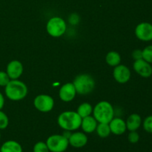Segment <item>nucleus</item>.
<instances>
[{
	"instance_id": "31",
	"label": "nucleus",
	"mask_w": 152,
	"mask_h": 152,
	"mask_svg": "<svg viewBox=\"0 0 152 152\" xmlns=\"http://www.w3.org/2000/svg\"><path fill=\"white\" fill-rule=\"evenodd\" d=\"M0 152H1V151H0Z\"/></svg>"
},
{
	"instance_id": "16",
	"label": "nucleus",
	"mask_w": 152,
	"mask_h": 152,
	"mask_svg": "<svg viewBox=\"0 0 152 152\" xmlns=\"http://www.w3.org/2000/svg\"><path fill=\"white\" fill-rule=\"evenodd\" d=\"M142 118L138 114H132L129 116L126 121V128L129 132L137 131L142 125Z\"/></svg>"
},
{
	"instance_id": "25",
	"label": "nucleus",
	"mask_w": 152,
	"mask_h": 152,
	"mask_svg": "<svg viewBox=\"0 0 152 152\" xmlns=\"http://www.w3.org/2000/svg\"><path fill=\"white\" fill-rule=\"evenodd\" d=\"M10 81V79L6 71H0V86L5 87L7 83Z\"/></svg>"
},
{
	"instance_id": "14",
	"label": "nucleus",
	"mask_w": 152,
	"mask_h": 152,
	"mask_svg": "<svg viewBox=\"0 0 152 152\" xmlns=\"http://www.w3.org/2000/svg\"><path fill=\"white\" fill-rule=\"evenodd\" d=\"M111 132L115 135H122L126 132V123L124 120L119 117L113 118L109 123Z\"/></svg>"
},
{
	"instance_id": "30",
	"label": "nucleus",
	"mask_w": 152,
	"mask_h": 152,
	"mask_svg": "<svg viewBox=\"0 0 152 152\" xmlns=\"http://www.w3.org/2000/svg\"><path fill=\"white\" fill-rule=\"evenodd\" d=\"M0 139H1V133H0Z\"/></svg>"
},
{
	"instance_id": "19",
	"label": "nucleus",
	"mask_w": 152,
	"mask_h": 152,
	"mask_svg": "<svg viewBox=\"0 0 152 152\" xmlns=\"http://www.w3.org/2000/svg\"><path fill=\"white\" fill-rule=\"evenodd\" d=\"M77 113L83 119L84 117H88V116H90L93 113V107L90 103L83 102L79 105Z\"/></svg>"
},
{
	"instance_id": "6",
	"label": "nucleus",
	"mask_w": 152,
	"mask_h": 152,
	"mask_svg": "<svg viewBox=\"0 0 152 152\" xmlns=\"http://www.w3.org/2000/svg\"><path fill=\"white\" fill-rule=\"evenodd\" d=\"M46 144L50 152H64L68 148L69 142L63 134H53L48 138Z\"/></svg>"
},
{
	"instance_id": "10",
	"label": "nucleus",
	"mask_w": 152,
	"mask_h": 152,
	"mask_svg": "<svg viewBox=\"0 0 152 152\" xmlns=\"http://www.w3.org/2000/svg\"><path fill=\"white\" fill-rule=\"evenodd\" d=\"M131 71L127 66L124 65H118L114 67L113 71V76L116 81L120 84H125L128 83L131 79Z\"/></svg>"
},
{
	"instance_id": "28",
	"label": "nucleus",
	"mask_w": 152,
	"mask_h": 152,
	"mask_svg": "<svg viewBox=\"0 0 152 152\" xmlns=\"http://www.w3.org/2000/svg\"><path fill=\"white\" fill-rule=\"evenodd\" d=\"M79 21H80V17L76 13H73L69 17V22L70 23L72 24V25H77L78 24Z\"/></svg>"
},
{
	"instance_id": "11",
	"label": "nucleus",
	"mask_w": 152,
	"mask_h": 152,
	"mask_svg": "<svg viewBox=\"0 0 152 152\" xmlns=\"http://www.w3.org/2000/svg\"><path fill=\"white\" fill-rule=\"evenodd\" d=\"M23 65L18 60H12L7 64L6 68V73L10 80H19L23 74Z\"/></svg>"
},
{
	"instance_id": "18",
	"label": "nucleus",
	"mask_w": 152,
	"mask_h": 152,
	"mask_svg": "<svg viewBox=\"0 0 152 152\" xmlns=\"http://www.w3.org/2000/svg\"><path fill=\"white\" fill-rule=\"evenodd\" d=\"M105 62L109 66L116 67L121 62V56L117 51H110L106 54Z\"/></svg>"
},
{
	"instance_id": "24",
	"label": "nucleus",
	"mask_w": 152,
	"mask_h": 152,
	"mask_svg": "<svg viewBox=\"0 0 152 152\" xmlns=\"http://www.w3.org/2000/svg\"><path fill=\"white\" fill-rule=\"evenodd\" d=\"M144 130L148 133L152 134V115L145 117L142 123Z\"/></svg>"
},
{
	"instance_id": "8",
	"label": "nucleus",
	"mask_w": 152,
	"mask_h": 152,
	"mask_svg": "<svg viewBox=\"0 0 152 152\" xmlns=\"http://www.w3.org/2000/svg\"><path fill=\"white\" fill-rule=\"evenodd\" d=\"M135 36L138 39L142 42H150L152 40V24L143 22L138 24L135 28Z\"/></svg>"
},
{
	"instance_id": "5",
	"label": "nucleus",
	"mask_w": 152,
	"mask_h": 152,
	"mask_svg": "<svg viewBox=\"0 0 152 152\" xmlns=\"http://www.w3.org/2000/svg\"><path fill=\"white\" fill-rule=\"evenodd\" d=\"M67 29L66 22L62 17L53 16L50 18L46 25V31L52 37H60L65 33Z\"/></svg>"
},
{
	"instance_id": "1",
	"label": "nucleus",
	"mask_w": 152,
	"mask_h": 152,
	"mask_svg": "<svg viewBox=\"0 0 152 152\" xmlns=\"http://www.w3.org/2000/svg\"><path fill=\"white\" fill-rule=\"evenodd\" d=\"M28 87L25 83L19 80H10L4 87V94L12 101H20L28 94Z\"/></svg>"
},
{
	"instance_id": "26",
	"label": "nucleus",
	"mask_w": 152,
	"mask_h": 152,
	"mask_svg": "<svg viewBox=\"0 0 152 152\" xmlns=\"http://www.w3.org/2000/svg\"><path fill=\"white\" fill-rule=\"evenodd\" d=\"M128 140L132 144L137 143L140 140V134L137 132V131L130 132V133L128 135Z\"/></svg>"
},
{
	"instance_id": "13",
	"label": "nucleus",
	"mask_w": 152,
	"mask_h": 152,
	"mask_svg": "<svg viewBox=\"0 0 152 152\" xmlns=\"http://www.w3.org/2000/svg\"><path fill=\"white\" fill-rule=\"evenodd\" d=\"M68 142L69 145L74 148H83L88 143V137L83 132H74L71 134L68 138Z\"/></svg>"
},
{
	"instance_id": "7",
	"label": "nucleus",
	"mask_w": 152,
	"mask_h": 152,
	"mask_svg": "<svg viewBox=\"0 0 152 152\" xmlns=\"http://www.w3.org/2000/svg\"><path fill=\"white\" fill-rule=\"evenodd\" d=\"M34 105L40 112L47 113L53 108L54 100L50 95L39 94L34 99Z\"/></svg>"
},
{
	"instance_id": "17",
	"label": "nucleus",
	"mask_w": 152,
	"mask_h": 152,
	"mask_svg": "<svg viewBox=\"0 0 152 152\" xmlns=\"http://www.w3.org/2000/svg\"><path fill=\"white\" fill-rule=\"evenodd\" d=\"M1 152H23L20 144L15 140H7L1 145Z\"/></svg>"
},
{
	"instance_id": "20",
	"label": "nucleus",
	"mask_w": 152,
	"mask_h": 152,
	"mask_svg": "<svg viewBox=\"0 0 152 152\" xmlns=\"http://www.w3.org/2000/svg\"><path fill=\"white\" fill-rule=\"evenodd\" d=\"M96 134L99 137L102 138H106L111 134V129H110L108 123H99L96 129Z\"/></svg>"
},
{
	"instance_id": "9",
	"label": "nucleus",
	"mask_w": 152,
	"mask_h": 152,
	"mask_svg": "<svg viewBox=\"0 0 152 152\" xmlns=\"http://www.w3.org/2000/svg\"><path fill=\"white\" fill-rule=\"evenodd\" d=\"M133 68L137 74L143 78H148L152 75L151 64L148 63L143 59L134 60Z\"/></svg>"
},
{
	"instance_id": "22",
	"label": "nucleus",
	"mask_w": 152,
	"mask_h": 152,
	"mask_svg": "<svg viewBox=\"0 0 152 152\" xmlns=\"http://www.w3.org/2000/svg\"><path fill=\"white\" fill-rule=\"evenodd\" d=\"M33 152H50L46 142L39 141L34 145Z\"/></svg>"
},
{
	"instance_id": "21",
	"label": "nucleus",
	"mask_w": 152,
	"mask_h": 152,
	"mask_svg": "<svg viewBox=\"0 0 152 152\" xmlns=\"http://www.w3.org/2000/svg\"><path fill=\"white\" fill-rule=\"evenodd\" d=\"M142 50V59L152 64V45L145 47Z\"/></svg>"
},
{
	"instance_id": "23",
	"label": "nucleus",
	"mask_w": 152,
	"mask_h": 152,
	"mask_svg": "<svg viewBox=\"0 0 152 152\" xmlns=\"http://www.w3.org/2000/svg\"><path fill=\"white\" fill-rule=\"evenodd\" d=\"M9 125V119L7 114L0 110V130L7 129Z\"/></svg>"
},
{
	"instance_id": "2",
	"label": "nucleus",
	"mask_w": 152,
	"mask_h": 152,
	"mask_svg": "<svg viewBox=\"0 0 152 152\" xmlns=\"http://www.w3.org/2000/svg\"><path fill=\"white\" fill-rule=\"evenodd\" d=\"M82 118L76 111H67L59 114L57 123L61 129L68 132H74L81 126Z\"/></svg>"
},
{
	"instance_id": "12",
	"label": "nucleus",
	"mask_w": 152,
	"mask_h": 152,
	"mask_svg": "<svg viewBox=\"0 0 152 152\" xmlns=\"http://www.w3.org/2000/svg\"><path fill=\"white\" fill-rule=\"evenodd\" d=\"M77 91L73 83H68L64 84L59 91V98L62 101L68 102L72 101L75 98Z\"/></svg>"
},
{
	"instance_id": "29",
	"label": "nucleus",
	"mask_w": 152,
	"mask_h": 152,
	"mask_svg": "<svg viewBox=\"0 0 152 152\" xmlns=\"http://www.w3.org/2000/svg\"><path fill=\"white\" fill-rule=\"evenodd\" d=\"M4 105V97L3 96L2 94L0 92V110H1L3 108Z\"/></svg>"
},
{
	"instance_id": "4",
	"label": "nucleus",
	"mask_w": 152,
	"mask_h": 152,
	"mask_svg": "<svg viewBox=\"0 0 152 152\" xmlns=\"http://www.w3.org/2000/svg\"><path fill=\"white\" fill-rule=\"evenodd\" d=\"M77 94L80 95H87L91 93L95 87L94 79L87 74L77 76L73 82Z\"/></svg>"
},
{
	"instance_id": "15",
	"label": "nucleus",
	"mask_w": 152,
	"mask_h": 152,
	"mask_svg": "<svg viewBox=\"0 0 152 152\" xmlns=\"http://www.w3.org/2000/svg\"><path fill=\"white\" fill-rule=\"evenodd\" d=\"M98 122L96 121V119L93 116H88V117H84L82 119L81 126L83 132L85 133L91 134L96 131V126H97Z\"/></svg>"
},
{
	"instance_id": "27",
	"label": "nucleus",
	"mask_w": 152,
	"mask_h": 152,
	"mask_svg": "<svg viewBox=\"0 0 152 152\" xmlns=\"http://www.w3.org/2000/svg\"><path fill=\"white\" fill-rule=\"evenodd\" d=\"M132 58L134 60H138V59H142V50L140 49H136L132 52Z\"/></svg>"
},
{
	"instance_id": "3",
	"label": "nucleus",
	"mask_w": 152,
	"mask_h": 152,
	"mask_svg": "<svg viewBox=\"0 0 152 152\" xmlns=\"http://www.w3.org/2000/svg\"><path fill=\"white\" fill-rule=\"evenodd\" d=\"M93 117L99 123H109L114 117L112 105L107 101L98 102L93 108Z\"/></svg>"
}]
</instances>
